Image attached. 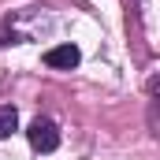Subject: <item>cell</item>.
Instances as JSON below:
<instances>
[{
  "label": "cell",
  "instance_id": "cell-1",
  "mask_svg": "<svg viewBox=\"0 0 160 160\" xmlns=\"http://www.w3.org/2000/svg\"><path fill=\"white\" fill-rule=\"evenodd\" d=\"M26 138H30V145H34L38 153H52V149L60 145V130H56V123H52V119H41V116L26 127Z\"/></svg>",
  "mask_w": 160,
  "mask_h": 160
},
{
  "label": "cell",
  "instance_id": "cell-2",
  "mask_svg": "<svg viewBox=\"0 0 160 160\" xmlns=\"http://www.w3.org/2000/svg\"><path fill=\"white\" fill-rule=\"evenodd\" d=\"M78 60H82V52H78V45H71V41L45 52V63L56 67V71H71V67H78Z\"/></svg>",
  "mask_w": 160,
  "mask_h": 160
},
{
  "label": "cell",
  "instance_id": "cell-3",
  "mask_svg": "<svg viewBox=\"0 0 160 160\" xmlns=\"http://www.w3.org/2000/svg\"><path fill=\"white\" fill-rule=\"evenodd\" d=\"M19 130V112L11 104H0V138H11Z\"/></svg>",
  "mask_w": 160,
  "mask_h": 160
}]
</instances>
